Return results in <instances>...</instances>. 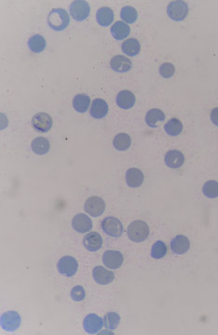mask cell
Returning a JSON list of instances; mask_svg holds the SVG:
<instances>
[{
  "label": "cell",
  "instance_id": "obj_16",
  "mask_svg": "<svg viewBox=\"0 0 218 335\" xmlns=\"http://www.w3.org/2000/svg\"><path fill=\"white\" fill-rule=\"evenodd\" d=\"M190 248V239L183 236H176L171 241V249L175 254H184L188 252Z\"/></svg>",
  "mask_w": 218,
  "mask_h": 335
},
{
  "label": "cell",
  "instance_id": "obj_11",
  "mask_svg": "<svg viewBox=\"0 0 218 335\" xmlns=\"http://www.w3.org/2000/svg\"><path fill=\"white\" fill-rule=\"evenodd\" d=\"M104 326V320L95 314H90L86 316L83 321V327L85 332L90 335H95L102 330Z\"/></svg>",
  "mask_w": 218,
  "mask_h": 335
},
{
  "label": "cell",
  "instance_id": "obj_20",
  "mask_svg": "<svg viewBox=\"0 0 218 335\" xmlns=\"http://www.w3.org/2000/svg\"><path fill=\"white\" fill-rule=\"evenodd\" d=\"M96 21L101 26H108L114 21V12L108 7H102L96 12Z\"/></svg>",
  "mask_w": 218,
  "mask_h": 335
},
{
  "label": "cell",
  "instance_id": "obj_32",
  "mask_svg": "<svg viewBox=\"0 0 218 335\" xmlns=\"http://www.w3.org/2000/svg\"><path fill=\"white\" fill-rule=\"evenodd\" d=\"M202 192L204 195L209 198H216L218 196V182L217 181H208L204 184Z\"/></svg>",
  "mask_w": 218,
  "mask_h": 335
},
{
  "label": "cell",
  "instance_id": "obj_1",
  "mask_svg": "<svg viewBox=\"0 0 218 335\" xmlns=\"http://www.w3.org/2000/svg\"><path fill=\"white\" fill-rule=\"evenodd\" d=\"M70 17L64 9H53L48 15V26L54 31H63L69 25Z\"/></svg>",
  "mask_w": 218,
  "mask_h": 335
},
{
  "label": "cell",
  "instance_id": "obj_31",
  "mask_svg": "<svg viewBox=\"0 0 218 335\" xmlns=\"http://www.w3.org/2000/svg\"><path fill=\"white\" fill-rule=\"evenodd\" d=\"M137 10L131 6H125L121 11V17L127 24H133L137 20Z\"/></svg>",
  "mask_w": 218,
  "mask_h": 335
},
{
  "label": "cell",
  "instance_id": "obj_35",
  "mask_svg": "<svg viewBox=\"0 0 218 335\" xmlns=\"http://www.w3.org/2000/svg\"><path fill=\"white\" fill-rule=\"evenodd\" d=\"M71 298L76 301V302H80L85 298L86 292L85 289L82 286H76L72 288L71 290Z\"/></svg>",
  "mask_w": 218,
  "mask_h": 335
},
{
  "label": "cell",
  "instance_id": "obj_17",
  "mask_svg": "<svg viewBox=\"0 0 218 335\" xmlns=\"http://www.w3.org/2000/svg\"><path fill=\"white\" fill-rule=\"evenodd\" d=\"M126 182L130 187L136 188L142 186L144 183V174L139 168H132L126 172Z\"/></svg>",
  "mask_w": 218,
  "mask_h": 335
},
{
  "label": "cell",
  "instance_id": "obj_5",
  "mask_svg": "<svg viewBox=\"0 0 218 335\" xmlns=\"http://www.w3.org/2000/svg\"><path fill=\"white\" fill-rule=\"evenodd\" d=\"M102 229L112 238H120L123 233V225L118 218L106 217L102 222Z\"/></svg>",
  "mask_w": 218,
  "mask_h": 335
},
{
  "label": "cell",
  "instance_id": "obj_23",
  "mask_svg": "<svg viewBox=\"0 0 218 335\" xmlns=\"http://www.w3.org/2000/svg\"><path fill=\"white\" fill-rule=\"evenodd\" d=\"M165 120L164 113L160 109H150L146 113L145 122L151 128H157L159 126V122H162Z\"/></svg>",
  "mask_w": 218,
  "mask_h": 335
},
{
  "label": "cell",
  "instance_id": "obj_26",
  "mask_svg": "<svg viewBox=\"0 0 218 335\" xmlns=\"http://www.w3.org/2000/svg\"><path fill=\"white\" fill-rule=\"evenodd\" d=\"M140 43L135 38H129L126 41H124L121 49L126 55L135 56L140 52Z\"/></svg>",
  "mask_w": 218,
  "mask_h": 335
},
{
  "label": "cell",
  "instance_id": "obj_19",
  "mask_svg": "<svg viewBox=\"0 0 218 335\" xmlns=\"http://www.w3.org/2000/svg\"><path fill=\"white\" fill-rule=\"evenodd\" d=\"M185 162V157L183 153L178 150H171L165 156L166 165L171 168H178Z\"/></svg>",
  "mask_w": 218,
  "mask_h": 335
},
{
  "label": "cell",
  "instance_id": "obj_9",
  "mask_svg": "<svg viewBox=\"0 0 218 335\" xmlns=\"http://www.w3.org/2000/svg\"><path fill=\"white\" fill-rule=\"evenodd\" d=\"M84 209L86 213L92 215L93 217H98L104 214L105 203L103 198L99 196H92L86 200Z\"/></svg>",
  "mask_w": 218,
  "mask_h": 335
},
{
  "label": "cell",
  "instance_id": "obj_36",
  "mask_svg": "<svg viewBox=\"0 0 218 335\" xmlns=\"http://www.w3.org/2000/svg\"><path fill=\"white\" fill-rule=\"evenodd\" d=\"M211 120L215 125L218 126V107L214 108L211 112Z\"/></svg>",
  "mask_w": 218,
  "mask_h": 335
},
{
  "label": "cell",
  "instance_id": "obj_33",
  "mask_svg": "<svg viewBox=\"0 0 218 335\" xmlns=\"http://www.w3.org/2000/svg\"><path fill=\"white\" fill-rule=\"evenodd\" d=\"M167 253V246L164 242H155L152 246L151 256L154 259H161L163 258Z\"/></svg>",
  "mask_w": 218,
  "mask_h": 335
},
{
  "label": "cell",
  "instance_id": "obj_34",
  "mask_svg": "<svg viewBox=\"0 0 218 335\" xmlns=\"http://www.w3.org/2000/svg\"><path fill=\"white\" fill-rule=\"evenodd\" d=\"M175 73V67L170 63H164L160 66V74L164 78H170Z\"/></svg>",
  "mask_w": 218,
  "mask_h": 335
},
{
  "label": "cell",
  "instance_id": "obj_24",
  "mask_svg": "<svg viewBox=\"0 0 218 335\" xmlns=\"http://www.w3.org/2000/svg\"><path fill=\"white\" fill-rule=\"evenodd\" d=\"M31 148L37 155H45L49 151L50 145L49 142L44 137H38L33 140L31 144Z\"/></svg>",
  "mask_w": 218,
  "mask_h": 335
},
{
  "label": "cell",
  "instance_id": "obj_14",
  "mask_svg": "<svg viewBox=\"0 0 218 335\" xmlns=\"http://www.w3.org/2000/svg\"><path fill=\"white\" fill-rule=\"evenodd\" d=\"M110 66L118 73H126L131 70L132 62L125 56L116 55L111 59Z\"/></svg>",
  "mask_w": 218,
  "mask_h": 335
},
{
  "label": "cell",
  "instance_id": "obj_8",
  "mask_svg": "<svg viewBox=\"0 0 218 335\" xmlns=\"http://www.w3.org/2000/svg\"><path fill=\"white\" fill-rule=\"evenodd\" d=\"M32 126L35 130L42 133H46L51 129L52 126V119L47 114L40 112L36 114L32 119Z\"/></svg>",
  "mask_w": 218,
  "mask_h": 335
},
{
  "label": "cell",
  "instance_id": "obj_12",
  "mask_svg": "<svg viewBox=\"0 0 218 335\" xmlns=\"http://www.w3.org/2000/svg\"><path fill=\"white\" fill-rule=\"evenodd\" d=\"M72 227L76 232L85 234L93 228V222L86 214H76L72 220Z\"/></svg>",
  "mask_w": 218,
  "mask_h": 335
},
{
  "label": "cell",
  "instance_id": "obj_21",
  "mask_svg": "<svg viewBox=\"0 0 218 335\" xmlns=\"http://www.w3.org/2000/svg\"><path fill=\"white\" fill-rule=\"evenodd\" d=\"M108 112V105L107 102L103 99L96 98L93 101V104L91 107V115L95 119H103L107 115Z\"/></svg>",
  "mask_w": 218,
  "mask_h": 335
},
{
  "label": "cell",
  "instance_id": "obj_3",
  "mask_svg": "<svg viewBox=\"0 0 218 335\" xmlns=\"http://www.w3.org/2000/svg\"><path fill=\"white\" fill-rule=\"evenodd\" d=\"M167 14L172 21L180 22L188 16L189 6L184 1H172L167 7Z\"/></svg>",
  "mask_w": 218,
  "mask_h": 335
},
{
  "label": "cell",
  "instance_id": "obj_30",
  "mask_svg": "<svg viewBox=\"0 0 218 335\" xmlns=\"http://www.w3.org/2000/svg\"><path fill=\"white\" fill-rule=\"evenodd\" d=\"M121 322V316L115 312L107 313L104 317V325L110 331L116 330Z\"/></svg>",
  "mask_w": 218,
  "mask_h": 335
},
{
  "label": "cell",
  "instance_id": "obj_22",
  "mask_svg": "<svg viewBox=\"0 0 218 335\" xmlns=\"http://www.w3.org/2000/svg\"><path fill=\"white\" fill-rule=\"evenodd\" d=\"M111 34L117 40H122L129 36L130 34V26L121 21L116 22L113 26H111Z\"/></svg>",
  "mask_w": 218,
  "mask_h": 335
},
{
  "label": "cell",
  "instance_id": "obj_28",
  "mask_svg": "<svg viewBox=\"0 0 218 335\" xmlns=\"http://www.w3.org/2000/svg\"><path fill=\"white\" fill-rule=\"evenodd\" d=\"M132 144V139L127 133H119L115 136L113 140V145L115 148L119 151H125L130 148Z\"/></svg>",
  "mask_w": 218,
  "mask_h": 335
},
{
  "label": "cell",
  "instance_id": "obj_7",
  "mask_svg": "<svg viewBox=\"0 0 218 335\" xmlns=\"http://www.w3.org/2000/svg\"><path fill=\"white\" fill-rule=\"evenodd\" d=\"M57 268L60 274L70 278L73 277L77 272L78 263L74 257L65 256L58 262Z\"/></svg>",
  "mask_w": 218,
  "mask_h": 335
},
{
  "label": "cell",
  "instance_id": "obj_29",
  "mask_svg": "<svg viewBox=\"0 0 218 335\" xmlns=\"http://www.w3.org/2000/svg\"><path fill=\"white\" fill-rule=\"evenodd\" d=\"M164 130L171 136H177L183 130V124L178 119H171L165 124Z\"/></svg>",
  "mask_w": 218,
  "mask_h": 335
},
{
  "label": "cell",
  "instance_id": "obj_15",
  "mask_svg": "<svg viewBox=\"0 0 218 335\" xmlns=\"http://www.w3.org/2000/svg\"><path fill=\"white\" fill-rule=\"evenodd\" d=\"M84 247L89 251H97L103 245V239L97 232L89 233L83 239Z\"/></svg>",
  "mask_w": 218,
  "mask_h": 335
},
{
  "label": "cell",
  "instance_id": "obj_4",
  "mask_svg": "<svg viewBox=\"0 0 218 335\" xmlns=\"http://www.w3.org/2000/svg\"><path fill=\"white\" fill-rule=\"evenodd\" d=\"M22 319L19 314L15 311H8L1 316V328L6 332L13 333L19 329Z\"/></svg>",
  "mask_w": 218,
  "mask_h": 335
},
{
  "label": "cell",
  "instance_id": "obj_27",
  "mask_svg": "<svg viewBox=\"0 0 218 335\" xmlns=\"http://www.w3.org/2000/svg\"><path fill=\"white\" fill-rule=\"evenodd\" d=\"M91 103V99L86 94H77L73 99V107L78 113H85Z\"/></svg>",
  "mask_w": 218,
  "mask_h": 335
},
{
  "label": "cell",
  "instance_id": "obj_10",
  "mask_svg": "<svg viewBox=\"0 0 218 335\" xmlns=\"http://www.w3.org/2000/svg\"><path fill=\"white\" fill-rule=\"evenodd\" d=\"M103 263L110 269H118L123 263V255L121 251H106L103 255Z\"/></svg>",
  "mask_w": 218,
  "mask_h": 335
},
{
  "label": "cell",
  "instance_id": "obj_13",
  "mask_svg": "<svg viewBox=\"0 0 218 335\" xmlns=\"http://www.w3.org/2000/svg\"><path fill=\"white\" fill-rule=\"evenodd\" d=\"M95 282L100 285H107L115 279L114 273L105 269L103 266H96L93 271Z\"/></svg>",
  "mask_w": 218,
  "mask_h": 335
},
{
  "label": "cell",
  "instance_id": "obj_6",
  "mask_svg": "<svg viewBox=\"0 0 218 335\" xmlns=\"http://www.w3.org/2000/svg\"><path fill=\"white\" fill-rule=\"evenodd\" d=\"M91 8L84 0H75L70 6V14L77 22L84 21L90 15Z\"/></svg>",
  "mask_w": 218,
  "mask_h": 335
},
{
  "label": "cell",
  "instance_id": "obj_2",
  "mask_svg": "<svg viewBox=\"0 0 218 335\" xmlns=\"http://www.w3.org/2000/svg\"><path fill=\"white\" fill-rule=\"evenodd\" d=\"M128 237L133 242H142L149 236V227L144 221L136 220L130 223L128 227Z\"/></svg>",
  "mask_w": 218,
  "mask_h": 335
},
{
  "label": "cell",
  "instance_id": "obj_25",
  "mask_svg": "<svg viewBox=\"0 0 218 335\" xmlns=\"http://www.w3.org/2000/svg\"><path fill=\"white\" fill-rule=\"evenodd\" d=\"M46 40L41 35H35L28 40V48L35 53H40L46 48Z\"/></svg>",
  "mask_w": 218,
  "mask_h": 335
},
{
  "label": "cell",
  "instance_id": "obj_18",
  "mask_svg": "<svg viewBox=\"0 0 218 335\" xmlns=\"http://www.w3.org/2000/svg\"><path fill=\"white\" fill-rule=\"evenodd\" d=\"M117 104L122 109H130L135 103V96L132 92L124 90L118 94L117 96Z\"/></svg>",
  "mask_w": 218,
  "mask_h": 335
}]
</instances>
